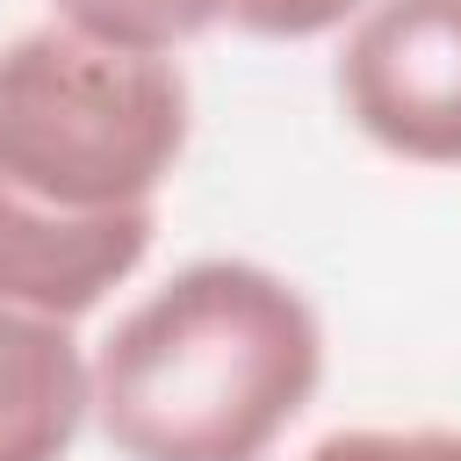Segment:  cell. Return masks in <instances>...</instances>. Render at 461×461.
Segmentation results:
<instances>
[{
    "label": "cell",
    "mask_w": 461,
    "mask_h": 461,
    "mask_svg": "<svg viewBox=\"0 0 461 461\" xmlns=\"http://www.w3.org/2000/svg\"><path fill=\"white\" fill-rule=\"evenodd\" d=\"M317 382L310 295L259 259H194L94 346V425L122 461H267Z\"/></svg>",
    "instance_id": "cell-1"
},
{
    "label": "cell",
    "mask_w": 461,
    "mask_h": 461,
    "mask_svg": "<svg viewBox=\"0 0 461 461\" xmlns=\"http://www.w3.org/2000/svg\"><path fill=\"white\" fill-rule=\"evenodd\" d=\"M187 130L194 94L166 50L65 22H36L0 50V187L43 209H158Z\"/></svg>",
    "instance_id": "cell-2"
},
{
    "label": "cell",
    "mask_w": 461,
    "mask_h": 461,
    "mask_svg": "<svg viewBox=\"0 0 461 461\" xmlns=\"http://www.w3.org/2000/svg\"><path fill=\"white\" fill-rule=\"evenodd\" d=\"M346 122L403 166H461V0H367L339 43Z\"/></svg>",
    "instance_id": "cell-3"
},
{
    "label": "cell",
    "mask_w": 461,
    "mask_h": 461,
    "mask_svg": "<svg viewBox=\"0 0 461 461\" xmlns=\"http://www.w3.org/2000/svg\"><path fill=\"white\" fill-rule=\"evenodd\" d=\"M151 238H158V209L72 216L0 187V303L79 324L144 267Z\"/></svg>",
    "instance_id": "cell-4"
},
{
    "label": "cell",
    "mask_w": 461,
    "mask_h": 461,
    "mask_svg": "<svg viewBox=\"0 0 461 461\" xmlns=\"http://www.w3.org/2000/svg\"><path fill=\"white\" fill-rule=\"evenodd\" d=\"M94 418V353L72 324L0 303V461H65Z\"/></svg>",
    "instance_id": "cell-5"
},
{
    "label": "cell",
    "mask_w": 461,
    "mask_h": 461,
    "mask_svg": "<svg viewBox=\"0 0 461 461\" xmlns=\"http://www.w3.org/2000/svg\"><path fill=\"white\" fill-rule=\"evenodd\" d=\"M65 29H86L101 43H130V50H180L202 29H216V0H50Z\"/></svg>",
    "instance_id": "cell-6"
},
{
    "label": "cell",
    "mask_w": 461,
    "mask_h": 461,
    "mask_svg": "<svg viewBox=\"0 0 461 461\" xmlns=\"http://www.w3.org/2000/svg\"><path fill=\"white\" fill-rule=\"evenodd\" d=\"M303 461H461L454 425H346L324 432Z\"/></svg>",
    "instance_id": "cell-7"
},
{
    "label": "cell",
    "mask_w": 461,
    "mask_h": 461,
    "mask_svg": "<svg viewBox=\"0 0 461 461\" xmlns=\"http://www.w3.org/2000/svg\"><path fill=\"white\" fill-rule=\"evenodd\" d=\"M367 0H216V22H230L238 36H259V43H310V36H331L360 14Z\"/></svg>",
    "instance_id": "cell-8"
}]
</instances>
